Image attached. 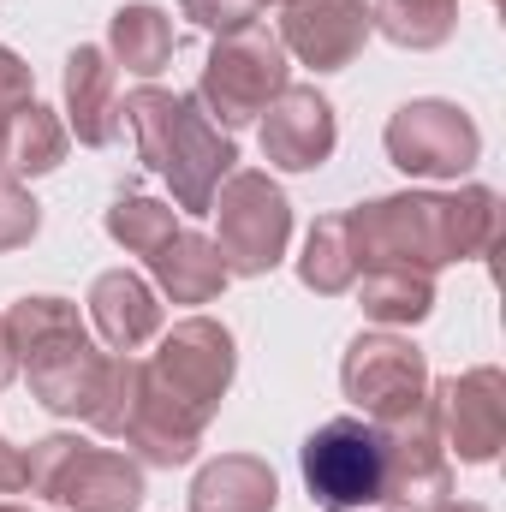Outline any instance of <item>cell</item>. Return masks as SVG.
Here are the masks:
<instances>
[{"label": "cell", "mask_w": 506, "mask_h": 512, "mask_svg": "<svg viewBox=\"0 0 506 512\" xmlns=\"http://www.w3.org/2000/svg\"><path fill=\"white\" fill-rule=\"evenodd\" d=\"M155 358L143 364L137 376V399H131V417L120 429L137 465H191L197 447H203V429L215 423L233 370H239V346H233V328L215 322V316H185L173 328L155 334Z\"/></svg>", "instance_id": "obj_1"}, {"label": "cell", "mask_w": 506, "mask_h": 512, "mask_svg": "<svg viewBox=\"0 0 506 512\" xmlns=\"http://www.w3.org/2000/svg\"><path fill=\"white\" fill-rule=\"evenodd\" d=\"M346 233L358 251V274L370 262H411L423 274L447 262H483L501 245V191H393L346 209Z\"/></svg>", "instance_id": "obj_2"}, {"label": "cell", "mask_w": 506, "mask_h": 512, "mask_svg": "<svg viewBox=\"0 0 506 512\" xmlns=\"http://www.w3.org/2000/svg\"><path fill=\"white\" fill-rule=\"evenodd\" d=\"M120 120L137 137V161L173 191V203L185 215H209L221 179L239 167L233 131L215 126L197 108V96H179V90H161V84H137L120 102Z\"/></svg>", "instance_id": "obj_3"}, {"label": "cell", "mask_w": 506, "mask_h": 512, "mask_svg": "<svg viewBox=\"0 0 506 512\" xmlns=\"http://www.w3.org/2000/svg\"><path fill=\"white\" fill-rule=\"evenodd\" d=\"M6 334H12L18 370L36 393V405H48L54 417H90L114 352H96L72 298H54V292L18 298L6 310Z\"/></svg>", "instance_id": "obj_4"}, {"label": "cell", "mask_w": 506, "mask_h": 512, "mask_svg": "<svg viewBox=\"0 0 506 512\" xmlns=\"http://www.w3.org/2000/svg\"><path fill=\"white\" fill-rule=\"evenodd\" d=\"M24 489L72 512H137L143 507V465L126 453L90 447L78 435H42L24 447Z\"/></svg>", "instance_id": "obj_5"}, {"label": "cell", "mask_w": 506, "mask_h": 512, "mask_svg": "<svg viewBox=\"0 0 506 512\" xmlns=\"http://www.w3.org/2000/svg\"><path fill=\"white\" fill-rule=\"evenodd\" d=\"M292 84V66H286V48L274 30H233V36H215L209 60H203V78H197V108L215 120L221 131H239L262 120V108Z\"/></svg>", "instance_id": "obj_6"}, {"label": "cell", "mask_w": 506, "mask_h": 512, "mask_svg": "<svg viewBox=\"0 0 506 512\" xmlns=\"http://www.w3.org/2000/svg\"><path fill=\"white\" fill-rule=\"evenodd\" d=\"M215 215V251L227 262V274H245V280H262L280 268V256L292 245V203L286 191L262 173V167H233L209 203Z\"/></svg>", "instance_id": "obj_7"}, {"label": "cell", "mask_w": 506, "mask_h": 512, "mask_svg": "<svg viewBox=\"0 0 506 512\" xmlns=\"http://www.w3.org/2000/svg\"><path fill=\"white\" fill-rule=\"evenodd\" d=\"M304 489L322 512H370L381 507V435L364 417H334L322 423L304 447Z\"/></svg>", "instance_id": "obj_8"}, {"label": "cell", "mask_w": 506, "mask_h": 512, "mask_svg": "<svg viewBox=\"0 0 506 512\" xmlns=\"http://www.w3.org/2000/svg\"><path fill=\"white\" fill-rule=\"evenodd\" d=\"M381 143H387V161L411 179H459L483 155L477 120L459 102H441V96H417V102L393 108Z\"/></svg>", "instance_id": "obj_9"}, {"label": "cell", "mask_w": 506, "mask_h": 512, "mask_svg": "<svg viewBox=\"0 0 506 512\" xmlns=\"http://www.w3.org/2000/svg\"><path fill=\"white\" fill-rule=\"evenodd\" d=\"M381 435V507L387 512H435L453 501V459L435 423V405L423 399L417 411L376 423Z\"/></svg>", "instance_id": "obj_10"}, {"label": "cell", "mask_w": 506, "mask_h": 512, "mask_svg": "<svg viewBox=\"0 0 506 512\" xmlns=\"http://www.w3.org/2000/svg\"><path fill=\"white\" fill-rule=\"evenodd\" d=\"M340 387L364 411V423H393V417H405V411H417L429 399V358L405 334L376 328V334H358L346 346Z\"/></svg>", "instance_id": "obj_11"}, {"label": "cell", "mask_w": 506, "mask_h": 512, "mask_svg": "<svg viewBox=\"0 0 506 512\" xmlns=\"http://www.w3.org/2000/svg\"><path fill=\"white\" fill-rule=\"evenodd\" d=\"M429 405L447 441V459L459 465H495L506 441V376L495 364H477L465 376L429 382Z\"/></svg>", "instance_id": "obj_12"}, {"label": "cell", "mask_w": 506, "mask_h": 512, "mask_svg": "<svg viewBox=\"0 0 506 512\" xmlns=\"http://www.w3.org/2000/svg\"><path fill=\"white\" fill-rule=\"evenodd\" d=\"M274 36H280L286 60H298L310 72H346L364 54V42L376 36V24H370L364 0H286Z\"/></svg>", "instance_id": "obj_13"}, {"label": "cell", "mask_w": 506, "mask_h": 512, "mask_svg": "<svg viewBox=\"0 0 506 512\" xmlns=\"http://www.w3.org/2000/svg\"><path fill=\"white\" fill-rule=\"evenodd\" d=\"M262 155L268 167L280 173H316L334 143H340V120H334V102L316 90V84H286L268 108H262Z\"/></svg>", "instance_id": "obj_14"}, {"label": "cell", "mask_w": 506, "mask_h": 512, "mask_svg": "<svg viewBox=\"0 0 506 512\" xmlns=\"http://www.w3.org/2000/svg\"><path fill=\"white\" fill-rule=\"evenodd\" d=\"M60 90H66V131L84 149H108L120 137V66L108 60V48L78 42L66 54Z\"/></svg>", "instance_id": "obj_15"}, {"label": "cell", "mask_w": 506, "mask_h": 512, "mask_svg": "<svg viewBox=\"0 0 506 512\" xmlns=\"http://www.w3.org/2000/svg\"><path fill=\"white\" fill-rule=\"evenodd\" d=\"M90 328L102 334L108 352H143L161 334V298L143 274L131 268H108L90 286Z\"/></svg>", "instance_id": "obj_16"}, {"label": "cell", "mask_w": 506, "mask_h": 512, "mask_svg": "<svg viewBox=\"0 0 506 512\" xmlns=\"http://www.w3.org/2000/svg\"><path fill=\"white\" fill-rule=\"evenodd\" d=\"M191 512H274L280 507V477L256 453H221L191 477Z\"/></svg>", "instance_id": "obj_17"}, {"label": "cell", "mask_w": 506, "mask_h": 512, "mask_svg": "<svg viewBox=\"0 0 506 512\" xmlns=\"http://www.w3.org/2000/svg\"><path fill=\"white\" fill-rule=\"evenodd\" d=\"M149 274H155V286L173 304H215L227 292V280H233L221 251H215V239L209 233H191V227H179L161 251L149 256Z\"/></svg>", "instance_id": "obj_18"}, {"label": "cell", "mask_w": 506, "mask_h": 512, "mask_svg": "<svg viewBox=\"0 0 506 512\" xmlns=\"http://www.w3.org/2000/svg\"><path fill=\"white\" fill-rule=\"evenodd\" d=\"M352 286H358V310L376 328H417L435 310V274L411 262H370Z\"/></svg>", "instance_id": "obj_19"}, {"label": "cell", "mask_w": 506, "mask_h": 512, "mask_svg": "<svg viewBox=\"0 0 506 512\" xmlns=\"http://www.w3.org/2000/svg\"><path fill=\"white\" fill-rule=\"evenodd\" d=\"M66 149H72L66 120H60L54 108H42V102H24V108H12L6 126H0V173H12V179L54 173V167L66 161Z\"/></svg>", "instance_id": "obj_20"}, {"label": "cell", "mask_w": 506, "mask_h": 512, "mask_svg": "<svg viewBox=\"0 0 506 512\" xmlns=\"http://www.w3.org/2000/svg\"><path fill=\"white\" fill-rule=\"evenodd\" d=\"M173 48H179L173 18L149 0H131L108 18V60L137 72V78H155L161 66H173Z\"/></svg>", "instance_id": "obj_21"}, {"label": "cell", "mask_w": 506, "mask_h": 512, "mask_svg": "<svg viewBox=\"0 0 506 512\" xmlns=\"http://www.w3.org/2000/svg\"><path fill=\"white\" fill-rule=\"evenodd\" d=\"M370 24L393 48L429 54L441 42H453L459 30V0H370Z\"/></svg>", "instance_id": "obj_22"}, {"label": "cell", "mask_w": 506, "mask_h": 512, "mask_svg": "<svg viewBox=\"0 0 506 512\" xmlns=\"http://www.w3.org/2000/svg\"><path fill=\"white\" fill-rule=\"evenodd\" d=\"M298 280L316 292V298H340L352 292L358 280V251H352V233H346V215H322L304 239V256H298Z\"/></svg>", "instance_id": "obj_23"}, {"label": "cell", "mask_w": 506, "mask_h": 512, "mask_svg": "<svg viewBox=\"0 0 506 512\" xmlns=\"http://www.w3.org/2000/svg\"><path fill=\"white\" fill-rule=\"evenodd\" d=\"M108 239L120 245V251L131 256H155L173 233H179V221H173V209L167 203H155V197H137V191H126V197H114L108 203Z\"/></svg>", "instance_id": "obj_24"}, {"label": "cell", "mask_w": 506, "mask_h": 512, "mask_svg": "<svg viewBox=\"0 0 506 512\" xmlns=\"http://www.w3.org/2000/svg\"><path fill=\"white\" fill-rule=\"evenodd\" d=\"M42 233V203L24 191V179L0 173V251H24Z\"/></svg>", "instance_id": "obj_25"}, {"label": "cell", "mask_w": 506, "mask_h": 512, "mask_svg": "<svg viewBox=\"0 0 506 512\" xmlns=\"http://www.w3.org/2000/svg\"><path fill=\"white\" fill-rule=\"evenodd\" d=\"M179 12L209 36H233V30H251L262 18V0H179Z\"/></svg>", "instance_id": "obj_26"}, {"label": "cell", "mask_w": 506, "mask_h": 512, "mask_svg": "<svg viewBox=\"0 0 506 512\" xmlns=\"http://www.w3.org/2000/svg\"><path fill=\"white\" fill-rule=\"evenodd\" d=\"M24 102H36V78H30V66L0 42V108L12 114V108H24Z\"/></svg>", "instance_id": "obj_27"}, {"label": "cell", "mask_w": 506, "mask_h": 512, "mask_svg": "<svg viewBox=\"0 0 506 512\" xmlns=\"http://www.w3.org/2000/svg\"><path fill=\"white\" fill-rule=\"evenodd\" d=\"M24 489V453L0 435V495H18Z\"/></svg>", "instance_id": "obj_28"}, {"label": "cell", "mask_w": 506, "mask_h": 512, "mask_svg": "<svg viewBox=\"0 0 506 512\" xmlns=\"http://www.w3.org/2000/svg\"><path fill=\"white\" fill-rule=\"evenodd\" d=\"M18 382V352H12V334H6V316H0V393Z\"/></svg>", "instance_id": "obj_29"}, {"label": "cell", "mask_w": 506, "mask_h": 512, "mask_svg": "<svg viewBox=\"0 0 506 512\" xmlns=\"http://www.w3.org/2000/svg\"><path fill=\"white\" fill-rule=\"evenodd\" d=\"M435 512H489V507H477V501H459V495H453V501H441Z\"/></svg>", "instance_id": "obj_30"}, {"label": "cell", "mask_w": 506, "mask_h": 512, "mask_svg": "<svg viewBox=\"0 0 506 512\" xmlns=\"http://www.w3.org/2000/svg\"><path fill=\"white\" fill-rule=\"evenodd\" d=\"M0 512H36V507H18V501H0Z\"/></svg>", "instance_id": "obj_31"}, {"label": "cell", "mask_w": 506, "mask_h": 512, "mask_svg": "<svg viewBox=\"0 0 506 512\" xmlns=\"http://www.w3.org/2000/svg\"><path fill=\"white\" fill-rule=\"evenodd\" d=\"M262 6H286V0H262Z\"/></svg>", "instance_id": "obj_32"}, {"label": "cell", "mask_w": 506, "mask_h": 512, "mask_svg": "<svg viewBox=\"0 0 506 512\" xmlns=\"http://www.w3.org/2000/svg\"><path fill=\"white\" fill-rule=\"evenodd\" d=\"M0 126H6V108H0Z\"/></svg>", "instance_id": "obj_33"}]
</instances>
